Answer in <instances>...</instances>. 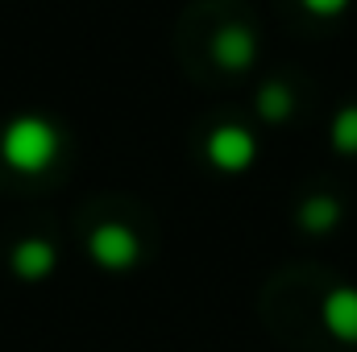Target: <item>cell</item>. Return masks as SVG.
<instances>
[{
	"instance_id": "obj_1",
	"label": "cell",
	"mask_w": 357,
	"mask_h": 352,
	"mask_svg": "<svg viewBox=\"0 0 357 352\" xmlns=\"http://www.w3.org/2000/svg\"><path fill=\"white\" fill-rule=\"evenodd\" d=\"M4 154H8L13 166L38 170V166H46L50 154H54V133H50L42 120H17V125L8 129V137H4Z\"/></svg>"
},
{
	"instance_id": "obj_2",
	"label": "cell",
	"mask_w": 357,
	"mask_h": 352,
	"mask_svg": "<svg viewBox=\"0 0 357 352\" xmlns=\"http://www.w3.org/2000/svg\"><path fill=\"white\" fill-rule=\"evenodd\" d=\"M212 158H216L225 170H237V166H245V162L254 158V141H250L245 133H237V129H220V133L212 137Z\"/></svg>"
},
{
	"instance_id": "obj_3",
	"label": "cell",
	"mask_w": 357,
	"mask_h": 352,
	"mask_svg": "<svg viewBox=\"0 0 357 352\" xmlns=\"http://www.w3.org/2000/svg\"><path fill=\"white\" fill-rule=\"evenodd\" d=\"M324 323L341 336V340H357V294L354 290H341L328 298L324 307Z\"/></svg>"
},
{
	"instance_id": "obj_4",
	"label": "cell",
	"mask_w": 357,
	"mask_h": 352,
	"mask_svg": "<svg viewBox=\"0 0 357 352\" xmlns=\"http://www.w3.org/2000/svg\"><path fill=\"white\" fill-rule=\"evenodd\" d=\"M91 249H96L100 262H108V265L133 262V237H125V232H116V228H104V232L91 241Z\"/></svg>"
},
{
	"instance_id": "obj_5",
	"label": "cell",
	"mask_w": 357,
	"mask_h": 352,
	"mask_svg": "<svg viewBox=\"0 0 357 352\" xmlns=\"http://www.w3.org/2000/svg\"><path fill=\"white\" fill-rule=\"evenodd\" d=\"M216 46H220V58H225V63H233V67L250 63V42H245V38H237V33H225Z\"/></svg>"
},
{
	"instance_id": "obj_6",
	"label": "cell",
	"mask_w": 357,
	"mask_h": 352,
	"mask_svg": "<svg viewBox=\"0 0 357 352\" xmlns=\"http://www.w3.org/2000/svg\"><path fill=\"white\" fill-rule=\"evenodd\" d=\"M46 262H50V253L42 245H25V253H21V265L25 269H38V265H46Z\"/></svg>"
},
{
	"instance_id": "obj_7",
	"label": "cell",
	"mask_w": 357,
	"mask_h": 352,
	"mask_svg": "<svg viewBox=\"0 0 357 352\" xmlns=\"http://www.w3.org/2000/svg\"><path fill=\"white\" fill-rule=\"evenodd\" d=\"M303 4H307V8H316V13H328V17H333L345 0H303Z\"/></svg>"
}]
</instances>
